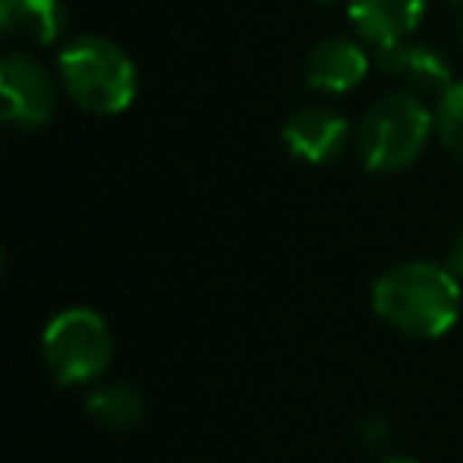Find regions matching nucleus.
<instances>
[{"label": "nucleus", "instance_id": "6e6552de", "mask_svg": "<svg viewBox=\"0 0 463 463\" xmlns=\"http://www.w3.org/2000/svg\"><path fill=\"white\" fill-rule=\"evenodd\" d=\"M368 54L353 39H327L305 61V83L317 92H349L365 80Z\"/></svg>", "mask_w": 463, "mask_h": 463}, {"label": "nucleus", "instance_id": "ddd939ff", "mask_svg": "<svg viewBox=\"0 0 463 463\" xmlns=\"http://www.w3.org/2000/svg\"><path fill=\"white\" fill-rule=\"evenodd\" d=\"M448 267L457 273V277H463V225H460V232H457V235H454V241H450Z\"/></svg>", "mask_w": 463, "mask_h": 463}, {"label": "nucleus", "instance_id": "39448f33", "mask_svg": "<svg viewBox=\"0 0 463 463\" xmlns=\"http://www.w3.org/2000/svg\"><path fill=\"white\" fill-rule=\"evenodd\" d=\"M0 96H4V121L16 130L45 128L58 109L52 73L20 52L0 61Z\"/></svg>", "mask_w": 463, "mask_h": 463}, {"label": "nucleus", "instance_id": "f8f14e48", "mask_svg": "<svg viewBox=\"0 0 463 463\" xmlns=\"http://www.w3.org/2000/svg\"><path fill=\"white\" fill-rule=\"evenodd\" d=\"M435 130L441 137L444 149L463 162V83H450L438 99Z\"/></svg>", "mask_w": 463, "mask_h": 463}, {"label": "nucleus", "instance_id": "dca6fc26", "mask_svg": "<svg viewBox=\"0 0 463 463\" xmlns=\"http://www.w3.org/2000/svg\"><path fill=\"white\" fill-rule=\"evenodd\" d=\"M454 4H463V0H454Z\"/></svg>", "mask_w": 463, "mask_h": 463}, {"label": "nucleus", "instance_id": "20e7f679", "mask_svg": "<svg viewBox=\"0 0 463 463\" xmlns=\"http://www.w3.org/2000/svg\"><path fill=\"white\" fill-rule=\"evenodd\" d=\"M42 355L61 384H92L115 355L109 321L92 308L61 311L42 334Z\"/></svg>", "mask_w": 463, "mask_h": 463}, {"label": "nucleus", "instance_id": "2eb2a0df", "mask_svg": "<svg viewBox=\"0 0 463 463\" xmlns=\"http://www.w3.org/2000/svg\"><path fill=\"white\" fill-rule=\"evenodd\" d=\"M457 35H460V42H463V16H460V23H457Z\"/></svg>", "mask_w": 463, "mask_h": 463}, {"label": "nucleus", "instance_id": "f03ea898", "mask_svg": "<svg viewBox=\"0 0 463 463\" xmlns=\"http://www.w3.org/2000/svg\"><path fill=\"white\" fill-rule=\"evenodd\" d=\"M58 73L67 96L90 115H121L137 99V67L121 45L80 35L61 52Z\"/></svg>", "mask_w": 463, "mask_h": 463}, {"label": "nucleus", "instance_id": "0eeeda50", "mask_svg": "<svg viewBox=\"0 0 463 463\" xmlns=\"http://www.w3.org/2000/svg\"><path fill=\"white\" fill-rule=\"evenodd\" d=\"M425 16V0H349L355 33L374 48L406 42Z\"/></svg>", "mask_w": 463, "mask_h": 463}, {"label": "nucleus", "instance_id": "9d476101", "mask_svg": "<svg viewBox=\"0 0 463 463\" xmlns=\"http://www.w3.org/2000/svg\"><path fill=\"white\" fill-rule=\"evenodd\" d=\"M67 26L61 0H0V29L33 45H52Z\"/></svg>", "mask_w": 463, "mask_h": 463}, {"label": "nucleus", "instance_id": "423d86ee", "mask_svg": "<svg viewBox=\"0 0 463 463\" xmlns=\"http://www.w3.org/2000/svg\"><path fill=\"white\" fill-rule=\"evenodd\" d=\"M349 124L330 109H302L286 121L283 143L296 159L308 165H324L346 149Z\"/></svg>", "mask_w": 463, "mask_h": 463}, {"label": "nucleus", "instance_id": "f257e3e1", "mask_svg": "<svg viewBox=\"0 0 463 463\" xmlns=\"http://www.w3.org/2000/svg\"><path fill=\"white\" fill-rule=\"evenodd\" d=\"M372 308L391 327L435 340L448 334L460 317V283L448 264L412 260L387 270L374 283Z\"/></svg>", "mask_w": 463, "mask_h": 463}, {"label": "nucleus", "instance_id": "4468645a", "mask_svg": "<svg viewBox=\"0 0 463 463\" xmlns=\"http://www.w3.org/2000/svg\"><path fill=\"white\" fill-rule=\"evenodd\" d=\"M381 463H419V460H412V457H387V460H381Z\"/></svg>", "mask_w": 463, "mask_h": 463}, {"label": "nucleus", "instance_id": "9b49d317", "mask_svg": "<svg viewBox=\"0 0 463 463\" xmlns=\"http://www.w3.org/2000/svg\"><path fill=\"white\" fill-rule=\"evenodd\" d=\"M86 412L111 431L137 429L146 416V400L134 384H102L86 397Z\"/></svg>", "mask_w": 463, "mask_h": 463}, {"label": "nucleus", "instance_id": "1a4fd4ad", "mask_svg": "<svg viewBox=\"0 0 463 463\" xmlns=\"http://www.w3.org/2000/svg\"><path fill=\"white\" fill-rule=\"evenodd\" d=\"M378 64L384 73L406 80V83L419 86V90L444 92L454 83L448 58L438 48L419 45V42H397V45L378 48Z\"/></svg>", "mask_w": 463, "mask_h": 463}, {"label": "nucleus", "instance_id": "7ed1b4c3", "mask_svg": "<svg viewBox=\"0 0 463 463\" xmlns=\"http://www.w3.org/2000/svg\"><path fill=\"white\" fill-rule=\"evenodd\" d=\"M431 124L435 118L429 105L412 92H391L378 99L359 128V156L365 168L378 175L403 172L422 156Z\"/></svg>", "mask_w": 463, "mask_h": 463}]
</instances>
